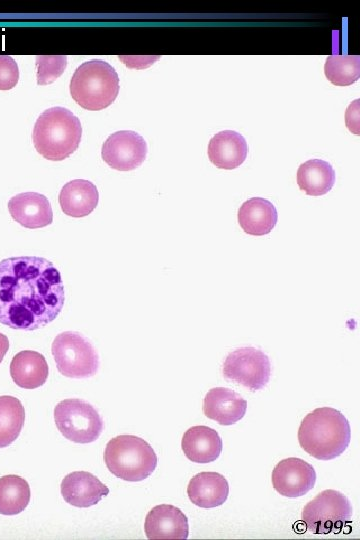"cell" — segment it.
Here are the masks:
<instances>
[{
    "label": "cell",
    "instance_id": "obj_17",
    "mask_svg": "<svg viewBox=\"0 0 360 540\" xmlns=\"http://www.w3.org/2000/svg\"><path fill=\"white\" fill-rule=\"evenodd\" d=\"M222 439L208 426H193L182 437L181 448L185 456L195 463L215 461L222 451Z\"/></svg>",
    "mask_w": 360,
    "mask_h": 540
},
{
    "label": "cell",
    "instance_id": "obj_23",
    "mask_svg": "<svg viewBox=\"0 0 360 540\" xmlns=\"http://www.w3.org/2000/svg\"><path fill=\"white\" fill-rule=\"evenodd\" d=\"M28 482L18 475L0 478V514L16 515L24 511L30 502Z\"/></svg>",
    "mask_w": 360,
    "mask_h": 540
},
{
    "label": "cell",
    "instance_id": "obj_13",
    "mask_svg": "<svg viewBox=\"0 0 360 540\" xmlns=\"http://www.w3.org/2000/svg\"><path fill=\"white\" fill-rule=\"evenodd\" d=\"M11 217L21 226L37 229L53 221V211L47 197L37 192H24L13 196L8 202Z\"/></svg>",
    "mask_w": 360,
    "mask_h": 540
},
{
    "label": "cell",
    "instance_id": "obj_8",
    "mask_svg": "<svg viewBox=\"0 0 360 540\" xmlns=\"http://www.w3.org/2000/svg\"><path fill=\"white\" fill-rule=\"evenodd\" d=\"M352 505L339 491L328 489L308 502L301 514L307 529L314 534L339 533L351 522Z\"/></svg>",
    "mask_w": 360,
    "mask_h": 540
},
{
    "label": "cell",
    "instance_id": "obj_12",
    "mask_svg": "<svg viewBox=\"0 0 360 540\" xmlns=\"http://www.w3.org/2000/svg\"><path fill=\"white\" fill-rule=\"evenodd\" d=\"M144 530L148 539L183 540L189 534L188 519L178 507L161 504L147 513Z\"/></svg>",
    "mask_w": 360,
    "mask_h": 540
},
{
    "label": "cell",
    "instance_id": "obj_19",
    "mask_svg": "<svg viewBox=\"0 0 360 540\" xmlns=\"http://www.w3.org/2000/svg\"><path fill=\"white\" fill-rule=\"evenodd\" d=\"M237 218L245 233L262 236L270 233L275 227L278 214L275 206L269 200L253 197L240 206Z\"/></svg>",
    "mask_w": 360,
    "mask_h": 540
},
{
    "label": "cell",
    "instance_id": "obj_15",
    "mask_svg": "<svg viewBox=\"0 0 360 540\" xmlns=\"http://www.w3.org/2000/svg\"><path fill=\"white\" fill-rule=\"evenodd\" d=\"M247 410V401L238 393L225 387H215L208 391L203 400L206 417L220 425H233L242 419Z\"/></svg>",
    "mask_w": 360,
    "mask_h": 540
},
{
    "label": "cell",
    "instance_id": "obj_4",
    "mask_svg": "<svg viewBox=\"0 0 360 540\" xmlns=\"http://www.w3.org/2000/svg\"><path fill=\"white\" fill-rule=\"evenodd\" d=\"M119 93L116 70L102 60L82 63L70 80V94L82 108L91 111L110 106Z\"/></svg>",
    "mask_w": 360,
    "mask_h": 540
},
{
    "label": "cell",
    "instance_id": "obj_24",
    "mask_svg": "<svg viewBox=\"0 0 360 540\" xmlns=\"http://www.w3.org/2000/svg\"><path fill=\"white\" fill-rule=\"evenodd\" d=\"M25 410L16 397L0 396V448L14 442L24 425Z\"/></svg>",
    "mask_w": 360,
    "mask_h": 540
},
{
    "label": "cell",
    "instance_id": "obj_3",
    "mask_svg": "<svg viewBox=\"0 0 360 540\" xmlns=\"http://www.w3.org/2000/svg\"><path fill=\"white\" fill-rule=\"evenodd\" d=\"M81 135L80 120L70 110L56 106L37 118L32 139L35 149L45 159L61 161L78 148Z\"/></svg>",
    "mask_w": 360,
    "mask_h": 540
},
{
    "label": "cell",
    "instance_id": "obj_16",
    "mask_svg": "<svg viewBox=\"0 0 360 540\" xmlns=\"http://www.w3.org/2000/svg\"><path fill=\"white\" fill-rule=\"evenodd\" d=\"M209 160L219 169L232 170L246 159L248 146L245 138L233 130L216 133L208 144Z\"/></svg>",
    "mask_w": 360,
    "mask_h": 540
},
{
    "label": "cell",
    "instance_id": "obj_11",
    "mask_svg": "<svg viewBox=\"0 0 360 540\" xmlns=\"http://www.w3.org/2000/svg\"><path fill=\"white\" fill-rule=\"evenodd\" d=\"M272 485L281 495L299 497L309 492L315 485L314 467L300 458L281 460L272 471Z\"/></svg>",
    "mask_w": 360,
    "mask_h": 540
},
{
    "label": "cell",
    "instance_id": "obj_18",
    "mask_svg": "<svg viewBox=\"0 0 360 540\" xmlns=\"http://www.w3.org/2000/svg\"><path fill=\"white\" fill-rule=\"evenodd\" d=\"M187 494L193 504L201 508H213L227 500L229 485L220 473L200 472L189 481Z\"/></svg>",
    "mask_w": 360,
    "mask_h": 540
},
{
    "label": "cell",
    "instance_id": "obj_27",
    "mask_svg": "<svg viewBox=\"0 0 360 540\" xmlns=\"http://www.w3.org/2000/svg\"><path fill=\"white\" fill-rule=\"evenodd\" d=\"M19 80V68L16 61L8 55H0V90L14 88Z\"/></svg>",
    "mask_w": 360,
    "mask_h": 540
},
{
    "label": "cell",
    "instance_id": "obj_1",
    "mask_svg": "<svg viewBox=\"0 0 360 540\" xmlns=\"http://www.w3.org/2000/svg\"><path fill=\"white\" fill-rule=\"evenodd\" d=\"M65 301L61 274L48 259L19 256L0 261V323L32 331L51 323Z\"/></svg>",
    "mask_w": 360,
    "mask_h": 540
},
{
    "label": "cell",
    "instance_id": "obj_20",
    "mask_svg": "<svg viewBox=\"0 0 360 540\" xmlns=\"http://www.w3.org/2000/svg\"><path fill=\"white\" fill-rule=\"evenodd\" d=\"M98 201L96 185L84 179L66 183L59 194V204L64 214L76 218L89 215L98 205Z\"/></svg>",
    "mask_w": 360,
    "mask_h": 540
},
{
    "label": "cell",
    "instance_id": "obj_21",
    "mask_svg": "<svg viewBox=\"0 0 360 540\" xmlns=\"http://www.w3.org/2000/svg\"><path fill=\"white\" fill-rule=\"evenodd\" d=\"M49 374L45 357L36 351L24 350L17 353L10 363V375L16 385L24 389L42 386Z\"/></svg>",
    "mask_w": 360,
    "mask_h": 540
},
{
    "label": "cell",
    "instance_id": "obj_7",
    "mask_svg": "<svg viewBox=\"0 0 360 540\" xmlns=\"http://www.w3.org/2000/svg\"><path fill=\"white\" fill-rule=\"evenodd\" d=\"M54 420L61 434L75 443L94 442L104 429V421L99 412L78 398L60 401L54 408Z\"/></svg>",
    "mask_w": 360,
    "mask_h": 540
},
{
    "label": "cell",
    "instance_id": "obj_26",
    "mask_svg": "<svg viewBox=\"0 0 360 540\" xmlns=\"http://www.w3.org/2000/svg\"><path fill=\"white\" fill-rule=\"evenodd\" d=\"M66 64L67 58L63 55L37 56V84L47 85L55 81L64 72Z\"/></svg>",
    "mask_w": 360,
    "mask_h": 540
},
{
    "label": "cell",
    "instance_id": "obj_29",
    "mask_svg": "<svg viewBox=\"0 0 360 540\" xmlns=\"http://www.w3.org/2000/svg\"><path fill=\"white\" fill-rule=\"evenodd\" d=\"M9 349V340L6 335L0 332V363Z\"/></svg>",
    "mask_w": 360,
    "mask_h": 540
},
{
    "label": "cell",
    "instance_id": "obj_10",
    "mask_svg": "<svg viewBox=\"0 0 360 540\" xmlns=\"http://www.w3.org/2000/svg\"><path fill=\"white\" fill-rule=\"evenodd\" d=\"M147 155L144 138L132 130H120L111 134L102 145V159L111 168L130 171L139 167Z\"/></svg>",
    "mask_w": 360,
    "mask_h": 540
},
{
    "label": "cell",
    "instance_id": "obj_9",
    "mask_svg": "<svg viewBox=\"0 0 360 540\" xmlns=\"http://www.w3.org/2000/svg\"><path fill=\"white\" fill-rule=\"evenodd\" d=\"M223 376L251 391L263 389L270 379L268 356L254 347H242L230 352L222 367Z\"/></svg>",
    "mask_w": 360,
    "mask_h": 540
},
{
    "label": "cell",
    "instance_id": "obj_5",
    "mask_svg": "<svg viewBox=\"0 0 360 540\" xmlns=\"http://www.w3.org/2000/svg\"><path fill=\"white\" fill-rule=\"evenodd\" d=\"M104 461L113 475L131 482L146 479L157 466V456L152 446L133 435L112 438L106 445Z\"/></svg>",
    "mask_w": 360,
    "mask_h": 540
},
{
    "label": "cell",
    "instance_id": "obj_22",
    "mask_svg": "<svg viewBox=\"0 0 360 540\" xmlns=\"http://www.w3.org/2000/svg\"><path fill=\"white\" fill-rule=\"evenodd\" d=\"M332 165L321 159H311L302 163L297 171V184L300 190L310 196L328 193L335 183Z\"/></svg>",
    "mask_w": 360,
    "mask_h": 540
},
{
    "label": "cell",
    "instance_id": "obj_28",
    "mask_svg": "<svg viewBox=\"0 0 360 540\" xmlns=\"http://www.w3.org/2000/svg\"><path fill=\"white\" fill-rule=\"evenodd\" d=\"M347 128L355 135H359V99L354 100L347 108L345 114Z\"/></svg>",
    "mask_w": 360,
    "mask_h": 540
},
{
    "label": "cell",
    "instance_id": "obj_2",
    "mask_svg": "<svg viewBox=\"0 0 360 540\" xmlns=\"http://www.w3.org/2000/svg\"><path fill=\"white\" fill-rule=\"evenodd\" d=\"M351 440V428L346 417L331 407H321L307 414L298 430L302 449L318 460L340 456Z\"/></svg>",
    "mask_w": 360,
    "mask_h": 540
},
{
    "label": "cell",
    "instance_id": "obj_6",
    "mask_svg": "<svg viewBox=\"0 0 360 540\" xmlns=\"http://www.w3.org/2000/svg\"><path fill=\"white\" fill-rule=\"evenodd\" d=\"M58 371L70 378L94 376L99 368V357L91 342L82 334L65 331L58 334L51 347Z\"/></svg>",
    "mask_w": 360,
    "mask_h": 540
},
{
    "label": "cell",
    "instance_id": "obj_14",
    "mask_svg": "<svg viewBox=\"0 0 360 540\" xmlns=\"http://www.w3.org/2000/svg\"><path fill=\"white\" fill-rule=\"evenodd\" d=\"M108 493V487L87 471L71 472L61 482L62 497L75 507L86 508L96 505Z\"/></svg>",
    "mask_w": 360,
    "mask_h": 540
},
{
    "label": "cell",
    "instance_id": "obj_25",
    "mask_svg": "<svg viewBox=\"0 0 360 540\" xmlns=\"http://www.w3.org/2000/svg\"><path fill=\"white\" fill-rule=\"evenodd\" d=\"M326 78L336 86H349L360 77V56L333 54L324 65Z\"/></svg>",
    "mask_w": 360,
    "mask_h": 540
}]
</instances>
